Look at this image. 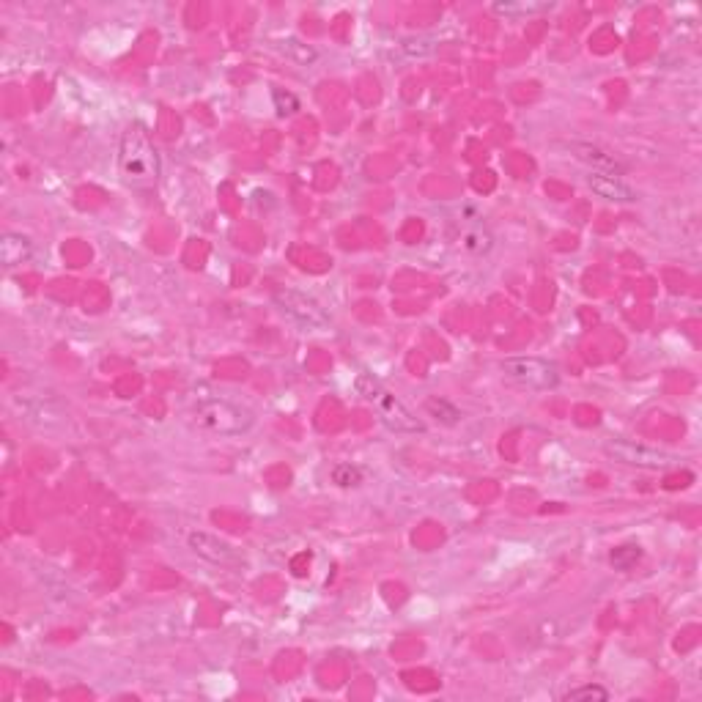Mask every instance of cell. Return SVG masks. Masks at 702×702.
<instances>
[{
	"label": "cell",
	"instance_id": "obj_5",
	"mask_svg": "<svg viewBox=\"0 0 702 702\" xmlns=\"http://www.w3.org/2000/svg\"><path fill=\"white\" fill-rule=\"evenodd\" d=\"M275 305L277 310L288 316V319L299 324L302 330L310 332H324L330 330V316L324 313L319 302L302 291H294V288H277L275 291Z\"/></svg>",
	"mask_w": 702,
	"mask_h": 702
},
{
	"label": "cell",
	"instance_id": "obj_2",
	"mask_svg": "<svg viewBox=\"0 0 702 702\" xmlns=\"http://www.w3.org/2000/svg\"><path fill=\"white\" fill-rule=\"evenodd\" d=\"M195 423L209 431V434H220V437H239L253 428L256 417L247 406L236 404L231 398H203L195 404Z\"/></svg>",
	"mask_w": 702,
	"mask_h": 702
},
{
	"label": "cell",
	"instance_id": "obj_1",
	"mask_svg": "<svg viewBox=\"0 0 702 702\" xmlns=\"http://www.w3.org/2000/svg\"><path fill=\"white\" fill-rule=\"evenodd\" d=\"M118 171H121L124 184L135 187V190H151L160 181V157H157L149 132L140 124H132L121 138Z\"/></svg>",
	"mask_w": 702,
	"mask_h": 702
},
{
	"label": "cell",
	"instance_id": "obj_6",
	"mask_svg": "<svg viewBox=\"0 0 702 702\" xmlns=\"http://www.w3.org/2000/svg\"><path fill=\"white\" fill-rule=\"evenodd\" d=\"M604 453L617 464L650 469V472H667L675 464V456H670V453H664L659 447L639 445L631 439H609V442H604Z\"/></svg>",
	"mask_w": 702,
	"mask_h": 702
},
{
	"label": "cell",
	"instance_id": "obj_8",
	"mask_svg": "<svg viewBox=\"0 0 702 702\" xmlns=\"http://www.w3.org/2000/svg\"><path fill=\"white\" fill-rule=\"evenodd\" d=\"M187 543H190V549L198 554V557H203V560H209V563L214 565L236 568V565L245 563L242 554L236 552L231 543L217 538V535H209V532H190V535H187Z\"/></svg>",
	"mask_w": 702,
	"mask_h": 702
},
{
	"label": "cell",
	"instance_id": "obj_7",
	"mask_svg": "<svg viewBox=\"0 0 702 702\" xmlns=\"http://www.w3.org/2000/svg\"><path fill=\"white\" fill-rule=\"evenodd\" d=\"M563 146L574 160L587 165L590 173H607V176H620V179L626 176V165L617 160L615 154H609L607 149L596 146V143H587V140H568V143H563Z\"/></svg>",
	"mask_w": 702,
	"mask_h": 702
},
{
	"label": "cell",
	"instance_id": "obj_9",
	"mask_svg": "<svg viewBox=\"0 0 702 702\" xmlns=\"http://www.w3.org/2000/svg\"><path fill=\"white\" fill-rule=\"evenodd\" d=\"M587 187L596 192L598 198H607V201L631 203L637 198V192L631 190L626 181L620 179V176H607V173H590L587 176Z\"/></svg>",
	"mask_w": 702,
	"mask_h": 702
},
{
	"label": "cell",
	"instance_id": "obj_13",
	"mask_svg": "<svg viewBox=\"0 0 702 702\" xmlns=\"http://www.w3.org/2000/svg\"><path fill=\"white\" fill-rule=\"evenodd\" d=\"M639 557H642L639 546H631V543H628V546H620V549H615L609 560H612V565H615L617 571H631V568L639 563Z\"/></svg>",
	"mask_w": 702,
	"mask_h": 702
},
{
	"label": "cell",
	"instance_id": "obj_15",
	"mask_svg": "<svg viewBox=\"0 0 702 702\" xmlns=\"http://www.w3.org/2000/svg\"><path fill=\"white\" fill-rule=\"evenodd\" d=\"M332 480H335L338 486H343V489H349V486L362 483V472L357 467H351V464H341V467L332 469Z\"/></svg>",
	"mask_w": 702,
	"mask_h": 702
},
{
	"label": "cell",
	"instance_id": "obj_4",
	"mask_svg": "<svg viewBox=\"0 0 702 702\" xmlns=\"http://www.w3.org/2000/svg\"><path fill=\"white\" fill-rule=\"evenodd\" d=\"M500 371L508 382L527 390H552L560 382V368L541 357H508L502 360Z\"/></svg>",
	"mask_w": 702,
	"mask_h": 702
},
{
	"label": "cell",
	"instance_id": "obj_14",
	"mask_svg": "<svg viewBox=\"0 0 702 702\" xmlns=\"http://www.w3.org/2000/svg\"><path fill=\"white\" fill-rule=\"evenodd\" d=\"M579 700L607 702L609 692L607 689H601V686H579V689H571V692L565 694V702H579Z\"/></svg>",
	"mask_w": 702,
	"mask_h": 702
},
{
	"label": "cell",
	"instance_id": "obj_11",
	"mask_svg": "<svg viewBox=\"0 0 702 702\" xmlns=\"http://www.w3.org/2000/svg\"><path fill=\"white\" fill-rule=\"evenodd\" d=\"M423 409H426L428 415L434 417L437 423H442V426H456L458 420H461L458 406H453L450 401H445V398H439V395L426 398V401H423Z\"/></svg>",
	"mask_w": 702,
	"mask_h": 702
},
{
	"label": "cell",
	"instance_id": "obj_10",
	"mask_svg": "<svg viewBox=\"0 0 702 702\" xmlns=\"http://www.w3.org/2000/svg\"><path fill=\"white\" fill-rule=\"evenodd\" d=\"M33 253V242L22 234H3L0 239V261L3 266H20L25 264Z\"/></svg>",
	"mask_w": 702,
	"mask_h": 702
},
{
	"label": "cell",
	"instance_id": "obj_12",
	"mask_svg": "<svg viewBox=\"0 0 702 702\" xmlns=\"http://www.w3.org/2000/svg\"><path fill=\"white\" fill-rule=\"evenodd\" d=\"M277 50L286 55V58H291V61H297V64H313L316 61V50L308 47V44H302L299 39H291V36L277 44Z\"/></svg>",
	"mask_w": 702,
	"mask_h": 702
},
{
	"label": "cell",
	"instance_id": "obj_3",
	"mask_svg": "<svg viewBox=\"0 0 702 702\" xmlns=\"http://www.w3.org/2000/svg\"><path fill=\"white\" fill-rule=\"evenodd\" d=\"M357 390H360L362 398L376 409L379 420H382L390 431H398V434H423V431H426V426H423L393 393H387L382 384L376 382V379H371V376H360V379H357Z\"/></svg>",
	"mask_w": 702,
	"mask_h": 702
}]
</instances>
